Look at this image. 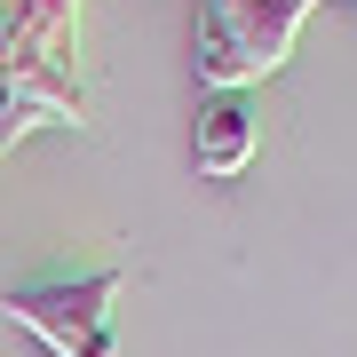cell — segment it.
<instances>
[{"label": "cell", "mask_w": 357, "mask_h": 357, "mask_svg": "<svg viewBox=\"0 0 357 357\" xmlns=\"http://www.w3.org/2000/svg\"><path fill=\"white\" fill-rule=\"evenodd\" d=\"M255 151H262L255 103H246V96H206L199 119H191V167L206 183H238L246 167H255Z\"/></svg>", "instance_id": "obj_3"}, {"label": "cell", "mask_w": 357, "mask_h": 357, "mask_svg": "<svg viewBox=\"0 0 357 357\" xmlns=\"http://www.w3.org/2000/svg\"><path fill=\"white\" fill-rule=\"evenodd\" d=\"M72 32H79V0H8V40L32 64H72Z\"/></svg>", "instance_id": "obj_4"}, {"label": "cell", "mask_w": 357, "mask_h": 357, "mask_svg": "<svg viewBox=\"0 0 357 357\" xmlns=\"http://www.w3.org/2000/svg\"><path fill=\"white\" fill-rule=\"evenodd\" d=\"M310 8H318V0H199L191 64L206 79V96H246L255 79L286 72Z\"/></svg>", "instance_id": "obj_1"}, {"label": "cell", "mask_w": 357, "mask_h": 357, "mask_svg": "<svg viewBox=\"0 0 357 357\" xmlns=\"http://www.w3.org/2000/svg\"><path fill=\"white\" fill-rule=\"evenodd\" d=\"M128 294V270H79V278H40V286H8L0 318L24 326L32 342H48L56 357H112V310Z\"/></svg>", "instance_id": "obj_2"}]
</instances>
